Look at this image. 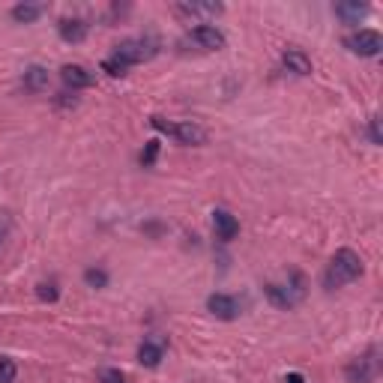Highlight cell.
<instances>
[{"label": "cell", "mask_w": 383, "mask_h": 383, "mask_svg": "<svg viewBox=\"0 0 383 383\" xmlns=\"http://www.w3.org/2000/svg\"><path fill=\"white\" fill-rule=\"evenodd\" d=\"M171 138H177L180 144H186V147H201V144L207 141V132H204V126H198V123L183 120V123H174Z\"/></svg>", "instance_id": "5b68a950"}, {"label": "cell", "mask_w": 383, "mask_h": 383, "mask_svg": "<svg viewBox=\"0 0 383 383\" xmlns=\"http://www.w3.org/2000/svg\"><path fill=\"white\" fill-rule=\"evenodd\" d=\"M162 356H165V339H162V335L144 339V344L138 347V363L147 365V368H156V365H159Z\"/></svg>", "instance_id": "ba28073f"}, {"label": "cell", "mask_w": 383, "mask_h": 383, "mask_svg": "<svg viewBox=\"0 0 383 383\" xmlns=\"http://www.w3.org/2000/svg\"><path fill=\"white\" fill-rule=\"evenodd\" d=\"M281 63H285V69L294 72V75H311V60L300 48H288L281 54Z\"/></svg>", "instance_id": "5bb4252c"}, {"label": "cell", "mask_w": 383, "mask_h": 383, "mask_svg": "<svg viewBox=\"0 0 383 383\" xmlns=\"http://www.w3.org/2000/svg\"><path fill=\"white\" fill-rule=\"evenodd\" d=\"M102 69H105L108 75H114V78H123V75H126L129 66H126V63H120L117 58H108V60H102Z\"/></svg>", "instance_id": "7402d4cb"}, {"label": "cell", "mask_w": 383, "mask_h": 383, "mask_svg": "<svg viewBox=\"0 0 383 383\" xmlns=\"http://www.w3.org/2000/svg\"><path fill=\"white\" fill-rule=\"evenodd\" d=\"M18 375V368L13 359H6V356H0V383H13Z\"/></svg>", "instance_id": "44dd1931"}, {"label": "cell", "mask_w": 383, "mask_h": 383, "mask_svg": "<svg viewBox=\"0 0 383 383\" xmlns=\"http://www.w3.org/2000/svg\"><path fill=\"white\" fill-rule=\"evenodd\" d=\"M192 39H195L201 48H207V51H219L224 48V33L216 30V27H210V25H201L192 30Z\"/></svg>", "instance_id": "8fae6325"}, {"label": "cell", "mask_w": 383, "mask_h": 383, "mask_svg": "<svg viewBox=\"0 0 383 383\" xmlns=\"http://www.w3.org/2000/svg\"><path fill=\"white\" fill-rule=\"evenodd\" d=\"M48 87V69L45 66H30L25 69V90L27 93H42Z\"/></svg>", "instance_id": "2e32d148"}, {"label": "cell", "mask_w": 383, "mask_h": 383, "mask_svg": "<svg viewBox=\"0 0 383 383\" xmlns=\"http://www.w3.org/2000/svg\"><path fill=\"white\" fill-rule=\"evenodd\" d=\"M377 347H368L363 356H356L351 365L344 368L347 383H375V377L380 375V359H377Z\"/></svg>", "instance_id": "3957f363"}, {"label": "cell", "mask_w": 383, "mask_h": 383, "mask_svg": "<svg viewBox=\"0 0 383 383\" xmlns=\"http://www.w3.org/2000/svg\"><path fill=\"white\" fill-rule=\"evenodd\" d=\"M159 147H162L159 141H147V147H144V153H141V165L144 168H153L156 165V159H159Z\"/></svg>", "instance_id": "ffe728a7"}, {"label": "cell", "mask_w": 383, "mask_h": 383, "mask_svg": "<svg viewBox=\"0 0 383 383\" xmlns=\"http://www.w3.org/2000/svg\"><path fill=\"white\" fill-rule=\"evenodd\" d=\"M285 383H306V380H302V375H288Z\"/></svg>", "instance_id": "484cf974"}, {"label": "cell", "mask_w": 383, "mask_h": 383, "mask_svg": "<svg viewBox=\"0 0 383 383\" xmlns=\"http://www.w3.org/2000/svg\"><path fill=\"white\" fill-rule=\"evenodd\" d=\"M156 51H159V42L150 39V36H138V39H123L111 58H117L126 66H135V63H144V60L156 58Z\"/></svg>", "instance_id": "7a4b0ae2"}, {"label": "cell", "mask_w": 383, "mask_h": 383, "mask_svg": "<svg viewBox=\"0 0 383 383\" xmlns=\"http://www.w3.org/2000/svg\"><path fill=\"white\" fill-rule=\"evenodd\" d=\"M363 276V257H359L354 249H339L332 255L330 267L323 273V288L326 290H339L344 285H351Z\"/></svg>", "instance_id": "6da1fadb"}, {"label": "cell", "mask_w": 383, "mask_h": 383, "mask_svg": "<svg viewBox=\"0 0 383 383\" xmlns=\"http://www.w3.org/2000/svg\"><path fill=\"white\" fill-rule=\"evenodd\" d=\"M180 15H189V18H216V15H222L224 13V6L222 4H177L174 6Z\"/></svg>", "instance_id": "7c38bea8"}, {"label": "cell", "mask_w": 383, "mask_h": 383, "mask_svg": "<svg viewBox=\"0 0 383 383\" xmlns=\"http://www.w3.org/2000/svg\"><path fill=\"white\" fill-rule=\"evenodd\" d=\"M213 224H216V234L222 243H231L236 234H240V222H236L228 210H213Z\"/></svg>", "instance_id": "30bf717a"}, {"label": "cell", "mask_w": 383, "mask_h": 383, "mask_svg": "<svg viewBox=\"0 0 383 383\" xmlns=\"http://www.w3.org/2000/svg\"><path fill=\"white\" fill-rule=\"evenodd\" d=\"M42 13H45L42 4H18V6H13V18L18 21V25H33Z\"/></svg>", "instance_id": "e0dca14e"}, {"label": "cell", "mask_w": 383, "mask_h": 383, "mask_svg": "<svg viewBox=\"0 0 383 383\" xmlns=\"http://www.w3.org/2000/svg\"><path fill=\"white\" fill-rule=\"evenodd\" d=\"M36 297H39L42 302H58L60 290H58V285H54V281H39V285H36Z\"/></svg>", "instance_id": "ac0fdd59"}, {"label": "cell", "mask_w": 383, "mask_h": 383, "mask_svg": "<svg viewBox=\"0 0 383 383\" xmlns=\"http://www.w3.org/2000/svg\"><path fill=\"white\" fill-rule=\"evenodd\" d=\"M6 234H9V216H4V213H0V243L6 240Z\"/></svg>", "instance_id": "d4e9b609"}, {"label": "cell", "mask_w": 383, "mask_h": 383, "mask_svg": "<svg viewBox=\"0 0 383 383\" xmlns=\"http://www.w3.org/2000/svg\"><path fill=\"white\" fill-rule=\"evenodd\" d=\"M264 294H267V300L273 302L276 309H281V311H290V309L297 306V297L288 290V285H273V281H269V285H264Z\"/></svg>", "instance_id": "4fadbf2b"}, {"label": "cell", "mask_w": 383, "mask_h": 383, "mask_svg": "<svg viewBox=\"0 0 383 383\" xmlns=\"http://www.w3.org/2000/svg\"><path fill=\"white\" fill-rule=\"evenodd\" d=\"M99 380L102 383H126V377H123L117 368H102L99 371Z\"/></svg>", "instance_id": "cb8c5ba5"}, {"label": "cell", "mask_w": 383, "mask_h": 383, "mask_svg": "<svg viewBox=\"0 0 383 383\" xmlns=\"http://www.w3.org/2000/svg\"><path fill=\"white\" fill-rule=\"evenodd\" d=\"M84 281H87V285L90 288H105L108 285V273H105V269H96V267H90L87 269V273H84Z\"/></svg>", "instance_id": "d6986e66"}, {"label": "cell", "mask_w": 383, "mask_h": 383, "mask_svg": "<svg viewBox=\"0 0 383 383\" xmlns=\"http://www.w3.org/2000/svg\"><path fill=\"white\" fill-rule=\"evenodd\" d=\"M335 15L342 18V25H359L368 15V6L356 4V0H347V4H335Z\"/></svg>", "instance_id": "9a60e30c"}, {"label": "cell", "mask_w": 383, "mask_h": 383, "mask_svg": "<svg viewBox=\"0 0 383 383\" xmlns=\"http://www.w3.org/2000/svg\"><path fill=\"white\" fill-rule=\"evenodd\" d=\"M368 135H371V144H375V147H380V144H383V132H380V117H377V114L368 120Z\"/></svg>", "instance_id": "603a6c76"}, {"label": "cell", "mask_w": 383, "mask_h": 383, "mask_svg": "<svg viewBox=\"0 0 383 383\" xmlns=\"http://www.w3.org/2000/svg\"><path fill=\"white\" fill-rule=\"evenodd\" d=\"M344 48H351L359 58H377L383 48V39L377 30H356L351 36H344Z\"/></svg>", "instance_id": "277c9868"}, {"label": "cell", "mask_w": 383, "mask_h": 383, "mask_svg": "<svg viewBox=\"0 0 383 383\" xmlns=\"http://www.w3.org/2000/svg\"><path fill=\"white\" fill-rule=\"evenodd\" d=\"M60 78H63V84H66V87H72V90L93 87V81H96V75H93V72H87L84 66H78V63H66L63 69H60Z\"/></svg>", "instance_id": "52a82bcc"}, {"label": "cell", "mask_w": 383, "mask_h": 383, "mask_svg": "<svg viewBox=\"0 0 383 383\" xmlns=\"http://www.w3.org/2000/svg\"><path fill=\"white\" fill-rule=\"evenodd\" d=\"M87 30H90V25H87L84 18H60V25H58L60 39H63V42H69V45L84 42Z\"/></svg>", "instance_id": "9c48e42d"}, {"label": "cell", "mask_w": 383, "mask_h": 383, "mask_svg": "<svg viewBox=\"0 0 383 383\" xmlns=\"http://www.w3.org/2000/svg\"><path fill=\"white\" fill-rule=\"evenodd\" d=\"M207 309L216 314L219 321H236L240 318V300H234L228 294H213L207 300Z\"/></svg>", "instance_id": "8992f818"}]
</instances>
